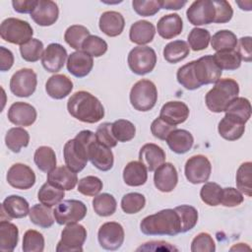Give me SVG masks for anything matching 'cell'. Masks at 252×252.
Instances as JSON below:
<instances>
[{"label":"cell","mask_w":252,"mask_h":252,"mask_svg":"<svg viewBox=\"0 0 252 252\" xmlns=\"http://www.w3.org/2000/svg\"><path fill=\"white\" fill-rule=\"evenodd\" d=\"M70 115L85 123H96L104 116V107L97 97L86 91L73 94L67 101Z\"/></svg>","instance_id":"1"},{"label":"cell","mask_w":252,"mask_h":252,"mask_svg":"<svg viewBox=\"0 0 252 252\" xmlns=\"http://www.w3.org/2000/svg\"><path fill=\"white\" fill-rule=\"evenodd\" d=\"M96 140L95 133L90 130L79 132L74 139L67 141L63 148L66 165L74 172L82 171L89 160V147Z\"/></svg>","instance_id":"2"},{"label":"cell","mask_w":252,"mask_h":252,"mask_svg":"<svg viewBox=\"0 0 252 252\" xmlns=\"http://www.w3.org/2000/svg\"><path fill=\"white\" fill-rule=\"evenodd\" d=\"M180 220L174 209H164L144 218L140 229L146 235H176L180 233Z\"/></svg>","instance_id":"3"},{"label":"cell","mask_w":252,"mask_h":252,"mask_svg":"<svg viewBox=\"0 0 252 252\" xmlns=\"http://www.w3.org/2000/svg\"><path fill=\"white\" fill-rule=\"evenodd\" d=\"M239 85L230 78L220 79L213 89H211L206 96L205 102L207 107L215 113L224 112L229 102L238 96Z\"/></svg>","instance_id":"4"},{"label":"cell","mask_w":252,"mask_h":252,"mask_svg":"<svg viewBox=\"0 0 252 252\" xmlns=\"http://www.w3.org/2000/svg\"><path fill=\"white\" fill-rule=\"evenodd\" d=\"M191 78L197 87L217 83L221 77V70L214 60L213 55H205L188 63Z\"/></svg>","instance_id":"5"},{"label":"cell","mask_w":252,"mask_h":252,"mask_svg":"<svg viewBox=\"0 0 252 252\" xmlns=\"http://www.w3.org/2000/svg\"><path fill=\"white\" fill-rule=\"evenodd\" d=\"M131 105L138 111H149L157 103L158 90L156 85L147 79L135 83L130 91Z\"/></svg>","instance_id":"6"},{"label":"cell","mask_w":252,"mask_h":252,"mask_svg":"<svg viewBox=\"0 0 252 252\" xmlns=\"http://www.w3.org/2000/svg\"><path fill=\"white\" fill-rule=\"evenodd\" d=\"M33 30L24 20L18 18H7L0 26V35L7 42L23 45L32 38Z\"/></svg>","instance_id":"7"},{"label":"cell","mask_w":252,"mask_h":252,"mask_svg":"<svg viewBox=\"0 0 252 252\" xmlns=\"http://www.w3.org/2000/svg\"><path fill=\"white\" fill-rule=\"evenodd\" d=\"M127 62L133 73L137 75H146L155 69L157 64V54L150 46H136L130 50Z\"/></svg>","instance_id":"8"},{"label":"cell","mask_w":252,"mask_h":252,"mask_svg":"<svg viewBox=\"0 0 252 252\" xmlns=\"http://www.w3.org/2000/svg\"><path fill=\"white\" fill-rule=\"evenodd\" d=\"M87 239V229L84 225L74 222L68 223L61 232V239L57 243V252L83 251V245Z\"/></svg>","instance_id":"9"},{"label":"cell","mask_w":252,"mask_h":252,"mask_svg":"<svg viewBox=\"0 0 252 252\" xmlns=\"http://www.w3.org/2000/svg\"><path fill=\"white\" fill-rule=\"evenodd\" d=\"M55 221L59 224L74 223L82 220L87 215V206L79 200H64L53 210Z\"/></svg>","instance_id":"10"},{"label":"cell","mask_w":252,"mask_h":252,"mask_svg":"<svg viewBox=\"0 0 252 252\" xmlns=\"http://www.w3.org/2000/svg\"><path fill=\"white\" fill-rule=\"evenodd\" d=\"M37 85V77L33 70L23 68L13 74L10 80V90L13 94L19 97L32 95Z\"/></svg>","instance_id":"11"},{"label":"cell","mask_w":252,"mask_h":252,"mask_svg":"<svg viewBox=\"0 0 252 252\" xmlns=\"http://www.w3.org/2000/svg\"><path fill=\"white\" fill-rule=\"evenodd\" d=\"M212 172V164L209 158L203 155L189 158L184 166L186 179L192 184L205 183L209 180Z\"/></svg>","instance_id":"12"},{"label":"cell","mask_w":252,"mask_h":252,"mask_svg":"<svg viewBox=\"0 0 252 252\" xmlns=\"http://www.w3.org/2000/svg\"><path fill=\"white\" fill-rule=\"evenodd\" d=\"M123 226L116 221H107L100 225L97 232L99 245L105 250H117L124 242Z\"/></svg>","instance_id":"13"},{"label":"cell","mask_w":252,"mask_h":252,"mask_svg":"<svg viewBox=\"0 0 252 252\" xmlns=\"http://www.w3.org/2000/svg\"><path fill=\"white\" fill-rule=\"evenodd\" d=\"M215 15V6L211 0L194 1L186 11L188 21L194 26H203L214 23Z\"/></svg>","instance_id":"14"},{"label":"cell","mask_w":252,"mask_h":252,"mask_svg":"<svg viewBox=\"0 0 252 252\" xmlns=\"http://www.w3.org/2000/svg\"><path fill=\"white\" fill-rule=\"evenodd\" d=\"M7 182L16 189L27 190L32 188L35 183V174L27 164L14 163L7 172Z\"/></svg>","instance_id":"15"},{"label":"cell","mask_w":252,"mask_h":252,"mask_svg":"<svg viewBox=\"0 0 252 252\" xmlns=\"http://www.w3.org/2000/svg\"><path fill=\"white\" fill-rule=\"evenodd\" d=\"M68 58L67 50L59 43H50L44 49L41 56V64L43 68L50 73L60 71Z\"/></svg>","instance_id":"16"},{"label":"cell","mask_w":252,"mask_h":252,"mask_svg":"<svg viewBox=\"0 0 252 252\" xmlns=\"http://www.w3.org/2000/svg\"><path fill=\"white\" fill-rule=\"evenodd\" d=\"M178 173L171 162H163L159 165L154 174V183L156 188L163 193L171 192L177 185Z\"/></svg>","instance_id":"17"},{"label":"cell","mask_w":252,"mask_h":252,"mask_svg":"<svg viewBox=\"0 0 252 252\" xmlns=\"http://www.w3.org/2000/svg\"><path fill=\"white\" fill-rule=\"evenodd\" d=\"M7 116L11 123L25 127L31 126L35 122L37 113L32 104L23 101H16L9 107Z\"/></svg>","instance_id":"18"},{"label":"cell","mask_w":252,"mask_h":252,"mask_svg":"<svg viewBox=\"0 0 252 252\" xmlns=\"http://www.w3.org/2000/svg\"><path fill=\"white\" fill-rule=\"evenodd\" d=\"M89 159L92 164L101 171H108L112 168L114 158L110 148L94 140L89 147Z\"/></svg>","instance_id":"19"},{"label":"cell","mask_w":252,"mask_h":252,"mask_svg":"<svg viewBox=\"0 0 252 252\" xmlns=\"http://www.w3.org/2000/svg\"><path fill=\"white\" fill-rule=\"evenodd\" d=\"M59 16V9L55 2L50 0H38L34 10L31 13V18L35 24L41 27L52 26Z\"/></svg>","instance_id":"20"},{"label":"cell","mask_w":252,"mask_h":252,"mask_svg":"<svg viewBox=\"0 0 252 252\" xmlns=\"http://www.w3.org/2000/svg\"><path fill=\"white\" fill-rule=\"evenodd\" d=\"M93 67V57L82 50L72 52L67 58V70L77 78H84L89 75Z\"/></svg>","instance_id":"21"},{"label":"cell","mask_w":252,"mask_h":252,"mask_svg":"<svg viewBox=\"0 0 252 252\" xmlns=\"http://www.w3.org/2000/svg\"><path fill=\"white\" fill-rule=\"evenodd\" d=\"M47 182L64 191H70L79 181L76 172L67 165H61L47 173Z\"/></svg>","instance_id":"22"},{"label":"cell","mask_w":252,"mask_h":252,"mask_svg":"<svg viewBox=\"0 0 252 252\" xmlns=\"http://www.w3.org/2000/svg\"><path fill=\"white\" fill-rule=\"evenodd\" d=\"M189 113L190 110L186 103L179 100H171L162 105L159 117L172 125H178L187 120Z\"/></svg>","instance_id":"23"},{"label":"cell","mask_w":252,"mask_h":252,"mask_svg":"<svg viewBox=\"0 0 252 252\" xmlns=\"http://www.w3.org/2000/svg\"><path fill=\"white\" fill-rule=\"evenodd\" d=\"M139 161H141L148 171H155L165 161V153L154 143L145 144L139 152Z\"/></svg>","instance_id":"24"},{"label":"cell","mask_w":252,"mask_h":252,"mask_svg":"<svg viewBox=\"0 0 252 252\" xmlns=\"http://www.w3.org/2000/svg\"><path fill=\"white\" fill-rule=\"evenodd\" d=\"M73 90V82L69 77L63 74H55L51 76L46 84L45 91L47 94L54 99H62L66 97Z\"/></svg>","instance_id":"25"},{"label":"cell","mask_w":252,"mask_h":252,"mask_svg":"<svg viewBox=\"0 0 252 252\" xmlns=\"http://www.w3.org/2000/svg\"><path fill=\"white\" fill-rule=\"evenodd\" d=\"M100 31L108 36L114 37L124 30L125 20L121 13L116 11H106L101 14L98 22Z\"/></svg>","instance_id":"26"},{"label":"cell","mask_w":252,"mask_h":252,"mask_svg":"<svg viewBox=\"0 0 252 252\" xmlns=\"http://www.w3.org/2000/svg\"><path fill=\"white\" fill-rule=\"evenodd\" d=\"M158 33L164 39H171L179 35L183 30V21L178 14L162 16L157 25Z\"/></svg>","instance_id":"27"},{"label":"cell","mask_w":252,"mask_h":252,"mask_svg":"<svg viewBox=\"0 0 252 252\" xmlns=\"http://www.w3.org/2000/svg\"><path fill=\"white\" fill-rule=\"evenodd\" d=\"M165 141L169 149L178 155L190 151L194 144V138L189 131L177 128L169 133Z\"/></svg>","instance_id":"28"},{"label":"cell","mask_w":252,"mask_h":252,"mask_svg":"<svg viewBox=\"0 0 252 252\" xmlns=\"http://www.w3.org/2000/svg\"><path fill=\"white\" fill-rule=\"evenodd\" d=\"M2 213L9 219H22L29 215L30 206L28 201L18 195H10L6 197L1 206Z\"/></svg>","instance_id":"29"},{"label":"cell","mask_w":252,"mask_h":252,"mask_svg":"<svg viewBox=\"0 0 252 252\" xmlns=\"http://www.w3.org/2000/svg\"><path fill=\"white\" fill-rule=\"evenodd\" d=\"M156 34L155 26L146 21L140 20L132 24L129 31V38L133 43L144 45L150 43Z\"/></svg>","instance_id":"30"},{"label":"cell","mask_w":252,"mask_h":252,"mask_svg":"<svg viewBox=\"0 0 252 252\" xmlns=\"http://www.w3.org/2000/svg\"><path fill=\"white\" fill-rule=\"evenodd\" d=\"M148 179V169L146 166L137 160L128 162L123 169V180L126 185L137 187L144 185Z\"/></svg>","instance_id":"31"},{"label":"cell","mask_w":252,"mask_h":252,"mask_svg":"<svg viewBox=\"0 0 252 252\" xmlns=\"http://www.w3.org/2000/svg\"><path fill=\"white\" fill-rule=\"evenodd\" d=\"M218 131L223 139L227 141H236L244 134L245 123L225 114L219 122Z\"/></svg>","instance_id":"32"},{"label":"cell","mask_w":252,"mask_h":252,"mask_svg":"<svg viewBox=\"0 0 252 252\" xmlns=\"http://www.w3.org/2000/svg\"><path fill=\"white\" fill-rule=\"evenodd\" d=\"M19 241V229L9 220L0 221V250L3 252L13 251Z\"/></svg>","instance_id":"33"},{"label":"cell","mask_w":252,"mask_h":252,"mask_svg":"<svg viewBox=\"0 0 252 252\" xmlns=\"http://www.w3.org/2000/svg\"><path fill=\"white\" fill-rule=\"evenodd\" d=\"M190 52L188 43L184 40H173L167 43L163 48V58L171 64L178 63L185 59Z\"/></svg>","instance_id":"34"},{"label":"cell","mask_w":252,"mask_h":252,"mask_svg":"<svg viewBox=\"0 0 252 252\" xmlns=\"http://www.w3.org/2000/svg\"><path fill=\"white\" fill-rule=\"evenodd\" d=\"M226 115H229L242 123H246L251 116V104L250 101L241 96L233 98L224 110Z\"/></svg>","instance_id":"35"},{"label":"cell","mask_w":252,"mask_h":252,"mask_svg":"<svg viewBox=\"0 0 252 252\" xmlns=\"http://www.w3.org/2000/svg\"><path fill=\"white\" fill-rule=\"evenodd\" d=\"M30 134L22 127H13L8 130L5 136V144L13 153H19L22 148L28 147Z\"/></svg>","instance_id":"36"},{"label":"cell","mask_w":252,"mask_h":252,"mask_svg":"<svg viewBox=\"0 0 252 252\" xmlns=\"http://www.w3.org/2000/svg\"><path fill=\"white\" fill-rule=\"evenodd\" d=\"M31 221L42 228H48L54 223V215L50 207H47L43 204L33 205L29 213Z\"/></svg>","instance_id":"37"},{"label":"cell","mask_w":252,"mask_h":252,"mask_svg":"<svg viewBox=\"0 0 252 252\" xmlns=\"http://www.w3.org/2000/svg\"><path fill=\"white\" fill-rule=\"evenodd\" d=\"M33 160L37 168L46 173L56 167L55 152L52 148L47 146H40L35 150Z\"/></svg>","instance_id":"38"},{"label":"cell","mask_w":252,"mask_h":252,"mask_svg":"<svg viewBox=\"0 0 252 252\" xmlns=\"http://www.w3.org/2000/svg\"><path fill=\"white\" fill-rule=\"evenodd\" d=\"M236 35L228 30H221L217 32L211 37V45L214 50L224 51V50H233L237 45Z\"/></svg>","instance_id":"39"},{"label":"cell","mask_w":252,"mask_h":252,"mask_svg":"<svg viewBox=\"0 0 252 252\" xmlns=\"http://www.w3.org/2000/svg\"><path fill=\"white\" fill-rule=\"evenodd\" d=\"M117 203L115 198L108 193H101L94 196L93 208L96 215L100 217H109L116 211Z\"/></svg>","instance_id":"40"},{"label":"cell","mask_w":252,"mask_h":252,"mask_svg":"<svg viewBox=\"0 0 252 252\" xmlns=\"http://www.w3.org/2000/svg\"><path fill=\"white\" fill-rule=\"evenodd\" d=\"M64 196H65L64 190L59 189L48 182L44 183L39 188L37 193L38 201L41 204L50 208L59 204L63 200Z\"/></svg>","instance_id":"41"},{"label":"cell","mask_w":252,"mask_h":252,"mask_svg":"<svg viewBox=\"0 0 252 252\" xmlns=\"http://www.w3.org/2000/svg\"><path fill=\"white\" fill-rule=\"evenodd\" d=\"M214 60L219 66V68L222 70H236L241 65V58L235 49L233 50H224L218 51L214 55Z\"/></svg>","instance_id":"42"},{"label":"cell","mask_w":252,"mask_h":252,"mask_svg":"<svg viewBox=\"0 0 252 252\" xmlns=\"http://www.w3.org/2000/svg\"><path fill=\"white\" fill-rule=\"evenodd\" d=\"M252 162L245 161L240 164L236 172V186L237 189L247 195L252 196Z\"/></svg>","instance_id":"43"},{"label":"cell","mask_w":252,"mask_h":252,"mask_svg":"<svg viewBox=\"0 0 252 252\" xmlns=\"http://www.w3.org/2000/svg\"><path fill=\"white\" fill-rule=\"evenodd\" d=\"M89 35L90 31L86 27L81 25H73L66 30L64 33V39L72 48L79 51L82 49L84 40Z\"/></svg>","instance_id":"44"},{"label":"cell","mask_w":252,"mask_h":252,"mask_svg":"<svg viewBox=\"0 0 252 252\" xmlns=\"http://www.w3.org/2000/svg\"><path fill=\"white\" fill-rule=\"evenodd\" d=\"M174 210L179 216L180 220V232L184 233L189 230H191L198 221V211L189 205H181L178 207H175Z\"/></svg>","instance_id":"45"},{"label":"cell","mask_w":252,"mask_h":252,"mask_svg":"<svg viewBox=\"0 0 252 252\" xmlns=\"http://www.w3.org/2000/svg\"><path fill=\"white\" fill-rule=\"evenodd\" d=\"M111 131L117 142L131 141L136 135L135 125L126 119H118L111 125Z\"/></svg>","instance_id":"46"},{"label":"cell","mask_w":252,"mask_h":252,"mask_svg":"<svg viewBox=\"0 0 252 252\" xmlns=\"http://www.w3.org/2000/svg\"><path fill=\"white\" fill-rule=\"evenodd\" d=\"M146 205V198L143 194L138 192H131L125 194L121 199V209L128 215L137 214L144 209Z\"/></svg>","instance_id":"47"},{"label":"cell","mask_w":252,"mask_h":252,"mask_svg":"<svg viewBox=\"0 0 252 252\" xmlns=\"http://www.w3.org/2000/svg\"><path fill=\"white\" fill-rule=\"evenodd\" d=\"M222 188L216 182H205L200 190L201 200L208 206L216 207L220 204Z\"/></svg>","instance_id":"48"},{"label":"cell","mask_w":252,"mask_h":252,"mask_svg":"<svg viewBox=\"0 0 252 252\" xmlns=\"http://www.w3.org/2000/svg\"><path fill=\"white\" fill-rule=\"evenodd\" d=\"M107 43L104 39L97 35L90 34L84 40L81 50L92 57H100L107 51Z\"/></svg>","instance_id":"49"},{"label":"cell","mask_w":252,"mask_h":252,"mask_svg":"<svg viewBox=\"0 0 252 252\" xmlns=\"http://www.w3.org/2000/svg\"><path fill=\"white\" fill-rule=\"evenodd\" d=\"M211 40V34L208 30L194 28L188 34V45L194 51L204 50L208 47Z\"/></svg>","instance_id":"50"},{"label":"cell","mask_w":252,"mask_h":252,"mask_svg":"<svg viewBox=\"0 0 252 252\" xmlns=\"http://www.w3.org/2000/svg\"><path fill=\"white\" fill-rule=\"evenodd\" d=\"M43 43L37 38H32L29 42L20 46L22 58L27 62H36L43 54Z\"/></svg>","instance_id":"51"},{"label":"cell","mask_w":252,"mask_h":252,"mask_svg":"<svg viewBox=\"0 0 252 252\" xmlns=\"http://www.w3.org/2000/svg\"><path fill=\"white\" fill-rule=\"evenodd\" d=\"M22 249L24 252H42L44 249L43 235L34 229L27 230L23 237Z\"/></svg>","instance_id":"52"},{"label":"cell","mask_w":252,"mask_h":252,"mask_svg":"<svg viewBox=\"0 0 252 252\" xmlns=\"http://www.w3.org/2000/svg\"><path fill=\"white\" fill-rule=\"evenodd\" d=\"M102 181L93 175L86 176L79 180L78 191L85 196H96L102 189Z\"/></svg>","instance_id":"53"},{"label":"cell","mask_w":252,"mask_h":252,"mask_svg":"<svg viewBox=\"0 0 252 252\" xmlns=\"http://www.w3.org/2000/svg\"><path fill=\"white\" fill-rule=\"evenodd\" d=\"M192 252H214L216 251V243L208 232H200L191 243Z\"/></svg>","instance_id":"54"},{"label":"cell","mask_w":252,"mask_h":252,"mask_svg":"<svg viewBox=\"0 0 252 252\" xmlns=\"http://www.w3.org/2000/svg\"><path fill=\"white\" fill-rule=\"evenodd\" d=\"M132 6L134 11L143 17H152L160 9V4L158 0H133Z\"/></svg>","instance_id":"55"},{"label":"cell","mask_w":252,"mask_h":252,"mask_svg":"<svg viewBox=\"0 0 252 252\" xmlns=\"http://www.w3.org/2000/svg\"><path fill=\"white\" fill-rule=\"evenodd\" d=\"M213 4L215 6V20L214 23L216 24H224L228 23L232 16H233V10L231 5L227 1H213Z\"/></svg>","instance_id":"56"},{"label":"cell","mask_w":252,"mask_h":252,"mask_svg":"<svg viewBox=\"0 0 252 252\" xmlns=\"http://www.w3.org/2000/svg\"><path fill=\"white\" fill-rule=\"evenodd\" d=\"M111 125H112V123H109V122L101 123L97 127L96 132H95L96 140L100 144H102L110 149L114 148L117 145V141L114 138L112 131H111Z\"/></svg>","instance_id":"57"},{"label":"cell","mask_w":252,"mask_h":252,"mask_svg":"<svg viewBox=\"0 0 252 252\" xmlns=\"http://www.w3.org/2000/svg\"><path fill=\"white\" fill-rule=\"evenodd\" d=\"M176 129V125H172L163 119H161L159 116L156 118L152 124H151V132L152 134L159 139V140H165L169 133Z\"/></svg>","instance_id":"58"},{"label":"cell","mask_w":252,"mask_h":252,"mask_svg":"<svg viewBox=\"0 0 252 252\" xmlns=\"http://www.w3.org/2000/svg\"><path fill=\"white\" fill-rule=\"evenodd\" d=\"M242 193L233 187L222 188L220 204L224 207H236L243 202Z\"/></svg>","instance_id":"59"},{"label":"cell","mask_w":252,"mask_h":252,"mask_svg":"<svg viewBox=\"0 0 252 252\" xmlns=\"http://www.w3.org/2000/svg\"><path fill=\"white\" fill-rule=\"evenodd\" d=\"M237 53L239 54L241 60L245 62H250L252 60V50H251V36H244L237 40L236 45Z\"/></svg>","instance_id":"60"},{"label":"cell","mask_w":252,"mask_h":252,"mask_svg":"<svg viewBox=\"0 0 252 252\" xmlns=\"http://www.w3.org/2000/svg\"><path fill=\"white\" fill-rule=\"evenodd\" d=\"M38 0H13L12 5L16 12L21 14L32 13L36 7Z\"/></svg>","instance_id":"61"},{"label":"cell","mask_w":252,"mask_h":252,"mask_svg":"<svg viewBox=\"0 0 252 252\" xmlns=\"http://www.w3.org/2000/svg\"><path fill=\"white\" fill-rule=\"evenodd\" d=\"M14 64V55L11 50L4 46L0 47V70L2 72L8 71Z\"/></svg>","instance_id":"62"},{"label":"cell","mask_w":252,"mask_h":252,"mask_svg":"<svg viewBox=\"0 0 252 252\" xmlns=\"http://www.w3.org/2000/svg\"><path fill=\"white\" fill-rule=\"evenodd\" d=\"M160 9L166 10H179L187 4V1H180V0H162L159 1Z\"/></svg>","instance_id":"63"},{"label":"cell","mask_w":252,"mask_h":252,"mask_svg":"<svg viewBox=\"0 0 252 252\" xmlns=\"http://www.w3.org/2000/svg\"><path fill=\"white\" fill-rule=\"evenodd\" d=\"M245 249L250 250V247H249V246H246L245 243H238V244L232 246V247L230 248V251H233V250H236V251H244Z\"/></svg>","instance_id":"64"}]
</instances>
